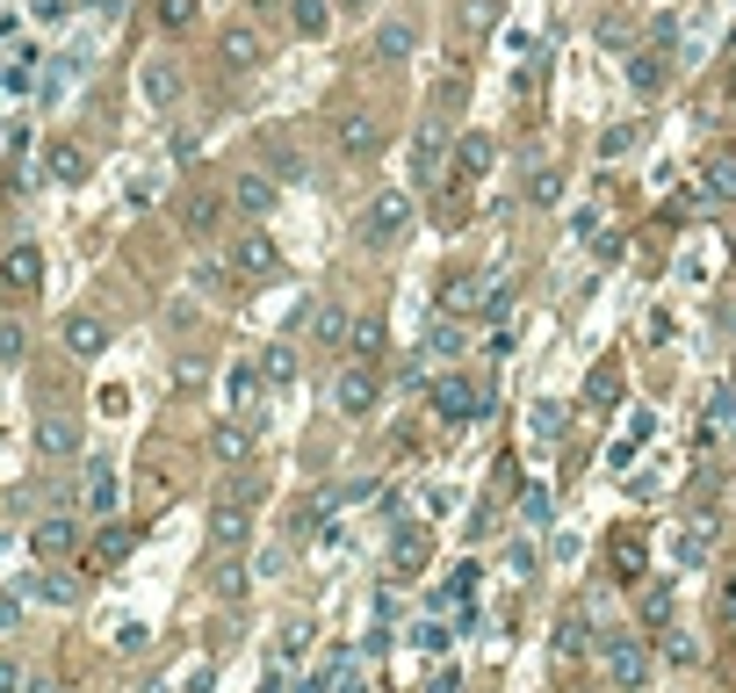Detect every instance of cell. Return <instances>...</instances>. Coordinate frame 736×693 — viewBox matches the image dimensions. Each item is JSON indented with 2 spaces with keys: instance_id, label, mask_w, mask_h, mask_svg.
I'll use <instances>...</instances> for the list:
<instances>
[{
  "instance_id": "9",
  "label": "cell",
  "mask_w": 736,
  "mask_h": 693,
  "mask_svg": "<svg viewBox=\"0 0 736 693\" xmlns=\"http://www.w3.org/2000/svg\"><path fill=\"white\" fill-rule=\"evenodd\" d=\"M87 513H94V520L116 513V469H109V463H87Z\"/></svg>"
},
{
  "instance_id": "30",
  "label": "cell",
  "mask_w": 736,
  "mask_h": 693,
  "mask_svg": "<svg viewBox=\"0 0 736 693\" xmlns=\"http://www.w3.org/2000/svg\"><path fill=\"white\" fill-rule=\"evenodd\" d=\"M217 592H224V600H239V592H246V564H217Z\"/></svg>"
},
{
  "instance_id": "24",
  "label": "cell",
  "mask_w": 736,
  "mask_h": 693,
  "mask_svg": "<svg viewBox=\"0 0 736 693\" xmlns=\"http://www.w3.org/2000/svg\"><path fill=\"white\" fill-rule=\"evenodd\" d=\"M556 650H564V658H578V650H585V614H578V606H570L564 628H556Z\"/></svg>"
},
{
  "instance_id": "12",
  "label": "cell",
  "mask_w": 736,
  "mask_h": 693,
  "mask_svg": "<svg viewBox=\"0 0 736 693\" xmlns=\"http://www.w3.org/2000/svg\"><path fill=\"white\" fill-rule=\"evenodd\" d=\"M701 195H707V203H736V159H729V152H722V159H707Z\"/></svg>"
},
{
  "instance_id": "18",
  "label": "cell",
  "mask_w": 736,
  "mask_h": 693,
  "mask_svg": "<svg viewBox=\"0 0 736 693\" xmlns=\"http://www.w3.org/2000/svg\"><path fill=\"white\" fill-rule=\"evenodd\" d=\"M614 578H621V586L643 578V542H635V535H614Z\"/></svg>"
},
{
  "instance_id": "20",
  "label": "cell",
  "mask_w": 736,
  "mask_h": 693,
  "mask_svg": "<svg viewBox=\"0 0 736 693\" xmlns=\"http://www.w3.org/2000/svg\"><path fill=\"white\" fill-rule=\"evenodd\" d=\"M231 195H239V209H268V203H274V181H260V173H239V189H231Z\"/></svg>"
},
{
  "instance_id": "27",
  "label": "cell",
  "mask_w": 736,
  "mask_h": 693,
  "mask_svg": "<svg viewBox=\"0 0 736 693\" xmlns=\"http://www.w3.org/2000/svg\"><path fill=\"white\" fill-rule=\"evenodd\" d=\"M52 173H58V181H80V173H87V159L72 152V145H58V152H52Z\"/></svg>"
},
{
  "instance_id": "32",
  "label": "cell",
  "mask_w": 736,
  "mask_h": 693,
  "mask_svg": "<svg viewBox=\"0 0 736 693\" xmlns=\"http://www.w3.org/2000/svg\"><path fill=\"white\" fill-rule=\"evenodd\" d=\"M36 592H44V600H58V606H72V600H80V586H72V578H44Z\"/></svg>"
},
{
  "instance_id": "35",
  "label": "cell",
  "mask_w": 736,
  "mask_h": 693,
  "mask_svg": "<svg viewBox=\"0 0 736 693\" xmlns=\"http://www.w3.org/2000/svg\"><path fill=\"white\" fill-rule=\"evenodd\" d=\"M528 527H548V491H528Z\"/></svg>"
},
{
  "instance_id": "33",
  "label": "cell",
  "mask_w": 736,
  "mask_h": 693,
  "mask_svg": "<svg viewBox=\"0 0 736 693\" xmlns=\"http://www.w3.org/2000/svg\"><path fill=\"white\" fill-rule=\"evenodd\" d=\"M189 15H195V0H159V22H167V30H181Z\"/></svg>"
},
{
  "instance_id": "17",
  "label": "cell",
  "mask_w": 736,
  "mask_h": 693,
  "mask_svg": "<svg viewBox=\"0 0 736 693\" xmlns=\"http://www.w3.org/2000/svg\"><path fill=\"white\" fill-rule=\"evenodd\" d=\"M231 260H239L246 275H268V268H274V246L260 239V231H246V239H239V253H231Z\"/></svg>"
},
{
  "instance_id": "10",
  "label": "cell",
  "mask_w": 736,
  "mask_h": 693,
  "mask_svg": "<svg viewBox=\"0 0 736 693\" xmlns=\"http://www.w3.org/2000/svg\"><path fill=\"white\" fill-rule=\"evenodd\" d=\"M102 340H109V326H102L94 311L66 318V346H72V354H102Z\"/></svg>"
},
{
  "instance_id": "4",
  "label": "cell",
  "mask_w": 736,
  "mask_h": 693,
  "mask_svg": "<svg viewBox=\"0 0 736 693\" xmlns=\"http://www.w3.org/2000/svg\"><path fill=\"white\" fill-rule=\"evenodd\" d=\"M332 138H340V152H347V159H369V152L383 145V123L369 116V109H347V116L332 123Z\"/></svg>"
},
{
  "instance_id": "1",
  "label": "cell",
  "mask_w": 736,
  "mask_h": 693,
  "mask_svg": "<svg viewBox=\"0 0 736 693\" xmlns=\"http://www.w3.org/2000/svg\"><path fill=\"white\" fill-rule=\"evenodd\" d=\"M600 672H607V686L614 693H643L650 686V643L643 636H600Z\"/></svg>"
},
{
  "instance_id": "2",
  "label": "cell",
  "mask_w": 736,
  "mask_h": 693,
  "mask_svg": "<svg viewBox=\"0 0 736 693\" xmlns=\"http://www.w3.org/2000/svg\"><path fill=\"white\" fill-rule=\"evenodd\" d=\"M405 225H411V195H397V189H376L369 203H361V239L390 246Z\"/></svg>"
},
{
  "instance_id": "15",
  "label": "cell",
  "mask_w": 736,
  "mask_h": 693,
  "mask_svg": "<svg viewBox=\"0 0 736 693\" xmlns=\"http://www.w3.org/2000/svg\"><path fill=\"white\" fill-rule=\"evenodd\" d=\"M131 542H137V527H131V520L102 527V535H94V564H123V556H131Z\"/></svg>"
},
{
  "instance_id": "19",
  "label": "cell",
  "mask_w": 736,
  "mask_h": 693,
  "mask_svg": "<svg viewBox=\"0 0 736 693\" xmlns=\"http://www.w3.org/2000/svg\"><path fill=\"white\" fill-rule=\"evenodd\" d=\"M224 66H260V36L253 30H224Z\"/></svg>"
},
{
  "instance_id": "26",
  "label": "cell",
  "mask_w": 736,
  "mask_h": 693,
  "mask_svg": "<svg viewBox=\"0 0 736 693\" xmlns=\"http://www.w3.org/2000/svg\"><path fill=\"white\" fill-rule=\"evenodd\" d=\"M22 346H30V332L15 318H0V362H22Z\"/></svg>"
},
{
  "instance_id": "7",
  "label": "cell",
  "mask_w": 736,
  "mask_h": 693,
  "mask_svg": "<svg viewBox=\"0 0 736 693\" xmlns=\"http://www.w3.org/2000/svg\"><path fill=\"white\" fill-rule=\"evenodd\" d=\"M30 549L36 556H72V549H80V520H72V513H44L30 527Z\"/></svg>"
},
{
  "instance_id": "38",
  "label": "cell",
  "mask_w": 736,
  "mask_h": 693,
  "mask_svg": "<svg viewBox=\"0 0 736 693\" xmlns=\"http://www.w3.org/2000/svg\"><path fill=\"white\" fill-rule=\"evenodd\" d=\"M715 606H722V622H736V578H722V600Z\"/></svg>"
},
{
  "instance_id": "11",
  "label": "cell",
  "mask_w": 736,
  "mask_h": 693,
  "mask_svg": "<svg viewBox=\"0 0 736 693\" xmlns=\"http://www.w3.org/2000/svg\"><path fill=\"white\" fill-rule=\"evenodd\" d=\"M340 340H347V311L326 296V304L310 311V346H340Z\"/></svg>"
},
{
  "instance_id": "3",
  "label": "cell",
  "mask_w": 736,
  "mask_h": 693,
  "mask_svg": "<svg viewBox=\"0 0 736 693\" xmlns=\"http://www.w3.org/2000/svg\"><path fill=\"white\" fill-rule=\"evenodd\" d=\"M433 412L441 419H477V412H491V390H477L469 376H433Z\"/></svg>"
},
{
  "instance_id": "37",
  "label": "cell",
  "mask_w": 736,
  "mask_h": 693,
  "mask_svg": "<svg viewBox=\"0 0 736 693\" xmlns=\"http://www.w3.org/2000/svg\"><path fill=\"white\" fill-rule=\"evenodd\" d=\"M15 686H22V664H15V658H0V693H15Z\"/></svg>"
},
{
  "instance_id": "8",
  "label": "cell",
  "mask_w": 736,
  "mask_h": 693,
  "mask_svg": "<svg viewBox=\"0 0 736 693\" xmlns=\"http://www.w3.org/2000/svg\"><path fill=\"white\" fill-rule=\"evenodd\" d=\"M0 282H8V289H36V282H44V253H36V246H15V253L0 260Z\"/></svg>"
},
{
  "instance_id": "6",
  "label": "cell",
  "mask_w": 736,
  "mask_h": 693,
  "mask_svg": "<svg viewBox=\"0 0 736 693\" xmlns=\"http://www.w3.org/2000/svg\"><path fill=\"white\" fill-rule=\"evenodd\" d=\"M36 455H52V463L80 455V419H72V412H44V419H36Z\"/></svg>"
},
{
  "instance_id": "34",
  "label": "cell",
  "mask_w": 736,
  "mask_h": 693,
  "mask_svg": "<svg viewBox=\"0 0 736 693\" xmlns=\"http://www.w3.org/2000/svg\"><path fill=\"white\" fill-rule=\"evenodd\" d=\"M383 52H390V58L411 52V30H405V22H390V30H383Z\"/></svg>"
},
{
  "instance_id": "36",
  "label": "cell",
  "mask_w": 736,
  "mask_h": 693,
  "mask_svg": "<svg viewBox=\"0 0 736 693\" xmlns=\"http://www.w3.org/2000/svg\"><path fill=\"white\" fill-rule=\"evenodd\" d=\"M22 622V592H0V628H15Z\"/></svg>"
},
{
  "instance_id": "5",
  "label": "cell",
  "mask_w": 736,
  "mask_h": 693,
  "mask_svg": "<svg viewBox=\"0 0 736 693\" xmlns=\"http://www.w3.org/2000/svg\"><path fill=\"white\" fill-rule=\"evenodd\" d=\"M332 405H340L347 419H369V405H376V368H340V383H332Z\"/></svg>"
},
{
  "instance_id": "23",
  "label": "cell",
  "mask_w": 736,
  "mask_h": 693,
  "mask_svg": "<svg viewBox=\"0 0 736 693\" xmlns=\"http://www.w3.org/2000/svg\"><path fill=\"white\" fill-rule=\"evenodd\" d=\"M260 376H268V383H290V376H296V346H268Z\"/></svg>"
},
{
  "instance_id": "21",
  "label": "cell",
  "mask_w": 736,
  "mask_h": 693,
  "mask_svg": "<svg viewBox=\"0 0 736 693\" xmlns=\"http://www.w3.org/2000/svg\"><path fill=\"white\" fill-rule=\"evenodd\" d=\"M564 419H570L564 405H548V398H542V405H534V412H528V427L542 433V441H556V433H564Z\"/></svg>"
},
{
  "instance_id": "29",
  "label": "cell",
  "mask_w": 736,
  "mask_h": 693,
  "mask_svg": "<svg viewBox=\"0 0 736 693\" xmlns=\"http://www.w3.org/2000/svg\"><path fill=\"white\" fill-rule=\"evenodd\" d=\"M210 225H217V195H195L189 203V231H210Z\"/></svg>"
},
{
  "instance_id": "13",
  "label": "cell",
  "mask_w": 736,
  "mask_h": 693,
  "mask_svg": "<svg viewBox=\"0 0 736 693\" xmlns=\"http://www.w3.org/2000/svg\"><path fill=\"white\" fill-rule=\"evenodd\" d=\"M210 535H217V549H239V542L253 535V520H246V505H217V520H210Z\"/></svg>"
},
{
  "instance_id": "16",
  "label": "cell",
  "mask_w": 736,
  "mask_h": 693,
  "mask_svg": "<svg viewBox=\"0 0 736 693\" xmlns=\"http://www.w3.org/2000/svg\"><path fill=\"white\" fill-rule=\"evenodd\" d=\"M210 448H217V463H246V455H253V433L246 427H217L210 433Z\"/></svg>"
},
{
  "instance_id": "39",
  "label": "cell",
  "mask_w": 736,
  "mask_h": 693,
  "mask_svg": "<svg viewBox=\"0 0 736 693\" xmlns=\"http://www.w3.org/2000/svg\"><path fill=\"white\" fill-rule=\"evenodd\" d=\"M340 8H369V0H340Z\"/></svg>"
},
{
  "instance_id": "22",
  "label": "cell",
  "mask_w": 736,
  "mask_h": 693,
  "mask_svg": "<svg viewBox=\"0 0 736 693\" xmlns=\"http://www.w3.org/2000/svg\"><path fill=\"white\" fill-rule=\"evenodd\" d=\"M290 15H296V30H304V36H318V30L332 22V8H326V0H296Z\"/></svg>"
},
{
  "instance_id": "25",
  "label": "cell",
  "mask_w": 736,
  "mask_h": 693,
  "mask_svg": "<svg viewBox=\"0 0 736 693\" xmlns=\"http://www.w3.org/2000/svg\"><path fill=\"white\" fill-rule=\"evenodd\" d=\"M614 390H621V368H600V376L585 383V398L600 405V412H607V405H614Z\"/></svg>"
},
{
  "instance_id": "40",
  "label": "cell",
  "mask_w": 736,
  "mask_h": 693,
  "mask_svg": "<svg viewBox=\"0 0 736 693\" xmlns=\"http://www.w3.org/2000/svg\"><path fill=\"white\" fill-rule=\"evenodd\" d=\"M52 693H72V686H52Z\"/></svg>"
},
{
  "instance_id": "28",
  "label": "cell",
  "mask_w": 736,
  "mask_h": 693,
  "mask_svg": "<svg viewBox=\"0 0 736 693\" xmlns=\"http://www.w3.org/2000/svg\"><path fill=\"white\" fill-rule=\"evenodd\" d=\"M477 282H469V275H455V282H448V311H469V304H477Z\"/></svg>"
},
{
  "instance_id": "14",
  "label": "cell",
  "mask_w": 736,
  "mask_h": 693,
  "mask_svg": "<svg viewBox=\"0 0 736 693\" xmlns=\"http://www.w3.org/2000/svg\"><path fill=\"white\" fill-rule=\"evenodd\" d=\"M173 94H181V66H167V58H159V66H145V102L167 109Z\"/></svg>"
},
{
  "instance_id": "31",
  "label": "cell",
  "mask_w": 736,
  "mask_h": 693,
  "mask_svg": "<svg viewBox=\"0 0 736 693\" xmlns=\"http://www.w3.org/2000/svg\"><path fill=\"white\" fill-rule=\"evenodd\" d=\"M376 346H383V326H376V318H361V326H354V354H376Z\"/></svg>"
}]
</instances>
